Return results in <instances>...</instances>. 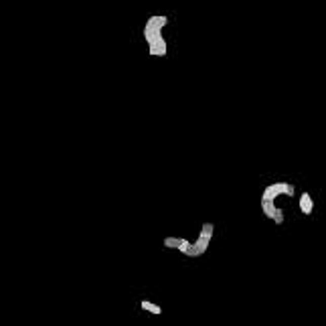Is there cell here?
Here are the masks:
<instances>
[{"label": "cell", "instance_id": "7", "mask_svg": "<svg viewBox=\"0 0 326 326\" xmlns=\"http://www.w3.org/2000/svg\"><path fill=\"white\" fill-rule=\"evenodd\" d=\"M140 308L146 310V312H152V314H162V308L158 304H154V302H148V300H142L140 302Z\"/></svg>", "mask_w": 326, "mask_h": 326}, {"label": "cell", "instance_id": "4", "mask_svg": "<svg viewBox=\"0 0 326 326\" xmlns=\"http://www.w3.org/2000/svg\"><path fill=\"white\" fill-rule=\"evenodd\" d=\"M312 209H314L312 196H310L308 192H302V194H300V211H302L304 215H312Z\"/></svg>", "mask_w": 326, "mask_h": 326}, {"label": "cell", "instance_id": "6", "mask_svg": "<svg viewBox=\"0 0 326 326\" xmlns=\"http://www.w3.org/2000/svg\"><path fill=\"white\" fill-rule=\"evenodd\" d=\"M186 239L184 237H164V247H170V249H180V245L184 243Z\"/></svg>", "mask_w": 326, "mask_h": 326}, {"label": "cell", "instance_id": "3", "mask_svg": "<svg viewBox=\"0 0 326 326\" xmlns=\"http://www.w3.org/2000/svg\"><path fill=\"white\" fill-rule=\"evenodd\" d=\"M148 53L154 57H164L166 55V40L162 34H158L152 43H148Z\"/></svg>", "mask_w": 326, "mask_h": 326}, {"label": "cell", "instance_id": "5", "mask_svg": "<svg viewBox=\"0 0 326 326\" xmlns=\"http://www.w3.org/2000/svg\"><path fill=\"white\" fill-rule=\"evenodd\" d=\"M261 211H263V215H265L267 219L273 221V217H275V213H277V207H275L273 200H263V198H261Z\"/></svg>", "mask_w": 326, "mask_h": 326}, {"label": "cell", "instance_id": "1", "mask_svg": "<svg viewBox=\"0 0 326 326\" xmlns=\"http://www.w3.org/2000/svg\"><path fill=\"white\" fill-rule=\"evenodd\" d=\"M166 24H168V18L164 14H152L146 20V24H144V38H146V43H152L158 34H162V28Z\"/></svg>", "mask_w": 326, "mask_h": 326}, {"label": "cell", "instance_id": "8", "mask_svg": "<svg viewBox=\"0 0 326 326\" xmlns=\"http://www.w3.org/2000/svg\"><path fill=\"white\" fill-rule=\"evenodd\" d=\"M273 221H275L277 225H281V223H283V211H281V209H277V213H275V217H273Z\"/></svg>", "mask_w": 326, "mask_h": 326}, {"label": "cell", "instance_id": "2", "mask_svg": "<svg viewBox=\"0 0 326 326\" xmlns=\"http://www.w3.org/2000/svg\"><path fill=\"white\" fill-rule=\"evenodd\" d=\"M281 194L283 196H294L296 194L294 184H290V182H273V184H267L263 188V192H261V198L263 200H275Z\"/></svg>", "mask_w": 326, "mask_h": 326}]
</instances>
